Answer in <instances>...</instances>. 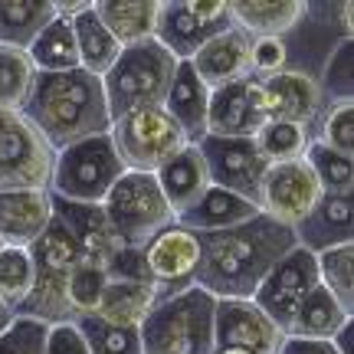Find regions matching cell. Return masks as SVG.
<instances>
[{
  "label": "cell",
  "instance_id": "50",
  "mask_svg": "<svg viewBox=\"0 0 354 354\" xmlns=\"http://www.w3.org/2000/svg\"><path fill=\"white\" fill-rule=\"evenodd\" d=\"M0 250H3V240H0Z\"/></svg>",
  "mask_w": 354,
  "mask_h": 354
},
{
  "label": "cell",
  "instance_id": "17",
  "mask_svg": "<svg viewBox=\"0 0 354 354\" xmlns=\"http://www.w3.org/2000/svg\"><path fill=\"white\" fill-rule=\"evenodd\" d=\"M53 220V194L37 187H0V240L30 250Z\"/></svg>",
  "mask_w": 354,
  "mask_h": 354
},
{
  "label": "cell",
  "instance_id": "31",
  "mask_svg": "<svg viewBox=\"0 0 354 354\" xmlns=\"http://www.w3.org/2000/svg\"><path fill=\"white\" fill-rule=\"evenodd\" d=\"M253 141L266 165H289V161H302L305 158L308 145H312V131L295 125V122L266 118L259 131L253 135Z\"/></svg>",
  "mask_w": 354,
  "mask_h": 354
},
{
  "label": "cell",
  "instance_id": "43",
  "mask_svg": "<svg viewBox=\"0 0 354 354\" xmlns=\"http://www.w3.org/2000/svg\"><path fill=\"white\" fill-rule=\"evenodd\" d=\"M105 276L118 279V282H141V286H151V272H148L145 253H141V250H135V246H122V250L109 259V266H105ZM151 289H154V286H151Z\"/></svg>",
  "mask_w": 354,
  "mask_h": 354
},
{
  "label": "cell",
  "instance_id": "12",
  "mask_svg": "<svg viewBox=\"0 0 354 354\" xmlns=\"http://www.w3.org/2000/svg\"><path fill=\"white\" fill-rule=\"evenodd\" d=\"M318 201H322V187H318L315 174L308 171V165L305 161H289V165L266 167L256 207H259L263 216L295 230L315 210Z\"/></svg>",
  "mask_w": 354,
  "mask_h": 354
},
{
  "label": "cell",
  "instance_id": "14",
  "mask_svg": "<svg viewBox=\"0 0 354 354\" xmlns=\"http://www.w3.org/2000/svg\"><path fill=\"white\" fill-rule=\"evenodd\" d=\"M256 105H259L263 118L295 122V125L308 128L312 138H315V128L325 115L318 82L305 73H295V69H286V73L269 79H256Z\"/></svg>",
  "mask_w": 354,
  "mask_h": 354
},
{
  "label": "cell",
  "instance_id": "22",
  "mask_svg": "<svg viewBox=\"0 0 354 354\" xmlns=\"http://www.w3.org/2000/svg\"><path fill=\"white\" fill-rule=\"evenodd\" d=\"M253 216H259V207H256L253 201H243L236 194L210 184V187L201 194V201L177 216V223L187 227L190 233H197V236H207V233H220V230L240 227V223L253 220Z\"/></svg>",
  "mask_w": 354,
  "mask_h": 354
},
{
  "label": "cell",
  "instance_id": "30",
  "mask_svg": "<svg viewBox=\"0 0 354 354\" xmlns=\"http://www.w3.org/2000/svg\"><path fill=\"white\" fill-rule=\"evenodd\" d=\"M30 63L37 73H73L79 69V50H76V33H73V24L69 17H56L37 39L33 46L26 50Z\"/></svg>",
  "mask_w": 354,
  "mask_h": 354
},
{
  "label": "cell",
  "instance_id": "25",
  "mask_svg": "<svg viewBox=\"0 0 354 354\" xmlns=\"http://www.w3.org/2000/svg\"><path fill=\"white\" fill-rule=\"evenodd\" d=\"M92 10L125 50V46H138L145 39H154L161 0H92Z\"/></svg>",
  "mask_w": 354,
  "mask_h": 354
},
{
  "label": "cell",
  "instance_id": "5",
  "mask_svg": "<svg viewBox=\"0 0 354 354\" xmlns=\"http://www.w3.org/2000/svg\"><path fill=\"white\" fill-rule=\"evenodd\" d=\"M122 174L125 165L115 151L112 135H95L56 151L50 194L73 203H105L109 190Z\"/></svg>",
  "mask_w": 354,
  "mask_h": 354
},
{
  "label": "cell",
  "instance_id": "37",
  "mask_svg": "<svg viewBox=\"0 0 354 354\" xmlns=\"http://www.w3.org/2000/svg\"><path fill=\"white\" fill-rule=\"evenodd\" d=\"M30 256H33V266L39 269H56V272H73L79 263H82V253L73 243V236L63 230L59 220H50V227L43 230L33 246H30Z\"/></svg>",
  "mask_w": 354,
  "mask_h": 354
},
{
  "label": "cell",
  "instance_id": "42",
  "mask_svg": "<svg viewBox=\"0 0 354 354\" xmlns=\"http://www.w3.org/2000/svg\"><path fill=\"white\" fill-rule=\"evenodd\" d=\"M289 69L286 43L272 37H253L250 43V79H269Z\"/></svg>",
  "mask_w": 354,
  "mask_h": 354
},
{
  "label": "cell",
  "instance_id": "32",
  "mask_svg": "<svg viewBox=\"0 0 354 354\" xmlns=\"http://www.w3.org/2000/svg\"><path fill=\"white\" fill-rule=\"evenodd\" d=\"M318 286L342 305L348 315H354V243L331 246L315 256Z\"/></svg>",
  "mask_w": 354,
  "mask_h": 354
},
{
  "label": "cell",
  "instance_id": "36",
  "mask_svg": "<svg viewBox=\"0 0 354 354\" xmlns=\"http://www.w3.org/2000/svg\"><path fill=\"white\" fill-rule=\"evenodd\" d=\"M33 76L37 69L26 53L0 46V109L3 112H20L26 92L33 86Z\"/></svg>",
  "mask_w": 354,
  "mask_h": 354
},
{
  "label": "cell",
  "instance_id": "4",
  "mask_svg": "<svg viewBox=\"0 0 354 354\" xmlns=\"http://www.w3.org/2000/svg\"><path fill=\"white\" fill-rule=\"evenodd\" d=\"M177 59L158 43L145 39L138 46H125L118 63L102 76V92L109 105V118L135 112V109H158L165 105L167 88L174 82Z\"/></svg>",
  "mask_w": 354,
  "mask_h": 354
},
{
  "label": "cell",
  "instance_id": "18",
  "mask_svg": "<svg viewBox=\"0 0 354 354\" xmlns=\"http://www.w3.org/2000/svg\"><path fill=\"white\" fill-rule=\"evenodd\" d=\"M266 118L256 105V79H240L210 92L207 135L214 138H253Z\"/></svg>",
  "mask_w": 354,
  "mask_h": 354
},
{
  "label": "cell",
  "instance_id": "16",
  "mask_svg": "<svg viewBox=\"0 0 354 354\" xmlns=\"http://www.w3.org/2000/svg\"><path fill=\"white\" fill-rule=\"evenodd\" d=\"M53 220L63 223V230L73 236L86 263H95L105 269L109 259L122 250L102 203H73L53 197Z\"/></svg>",
  "mask_w": 354,
  "mask_h": 354
},
{
  "label": "cell",
  "instance_id": "20",
  "mask_svg": "<svg viewBox=\"0 0 354 354\" xmlns=\"http://www.w3.org/2000/svg\"><path fill=\"white\" fill-rule=\"evenodd\" d=\"M295 243L315 256L354 243V201L348 194H322L315 210L295 227Z\"/></svg>",
  "mask_w": 354,
  "mask_h": 354
},
{
  "label": "cell",
  "instance_id": "46",
  "mask_svg": "<svg viewBox=\"0 0 354 354\" xmlns=\"http://www.w3.org/2000/svg\"><path fill=\"white\" fill-rule=\"evenodd\" d=\"M331 344H335V351L338 354H354V318L344 325L335 338H331Z\"/></svg>",
  "mask_w": 354,
  "mask_h": 354
},
{
  "label": "cell",
  "instance_id": "9",
  "mask_svg": "<svg viewBox=\"0 0 354 354\" xmlns=\"http://www.w3.org/2000/svg\"><path fill=\"white\" fill-rule=\"evenodd\" d=\"M148 272H151L154 299L165 302L174 299L180 292H187L197 286V272H201V236L190 233L180 223H171L161 230L158 236L141 246Z\"/></svg>",
  "mask_w": 354,
  "mask_h": 354
},
{
  "label": "cell",
  "instance_id": "41",
  "mask_svg": "<svg viewBox=\"0 0 354 354\" xmlns=\"http://www.w3.org/2000/svg\"><path fill=\"white\" fill-rule=\"evenodd\" d=\"M46 325L13 315L7 331H0V354H46Z\"/></svg>",
  "mask_w": 354,
  "mask_h": 354
},
{
  "label": "cell",
  "instance_id": "44",
  "mask_svg": "<svg viewBox=\"0 0 354 354\" xmlns=\"http://www.w3.org/2000/svg\"><path fill=\"white\" fill-rule=\"evenodd\" d=\"M46 354H88V344L82 338V331L76 328V322L53 325L46 331Z\"/></svg>",
  "mask_w": 354,
  "mask_h": 354
},
{
  "label": "cell",
  "instance_id": "10",
  "mask_svg": "<svg viewBox=\"0 0 354 354\" xmlns=\"http://www.w3.org/2000/svg\"><path fill=\"white\" fill-rule=\"evenodd\" d=\"M318 286V263L315 253H308L302 246H295L292 253H286L279 259L269 276L259 282L253 302L263 308L269 322L276 325L282 335L292 325L295 312L302 308V302L312 295V289Z\"/></svg>",
  "mask_w": 354,
  "mask_h": 354
},
{
  "label": "cell",
  "instance_id": "29",
  "mask_svg": "<svg viewBox=\"0 0 354 354\" xmlns=\"http://www.w3.org/2000/svg\"><path fill=\"white\" fill-rule=\"evenodd\" d=\"M354 315H348L342 305L331 299L328 292L322 289V286H315L312 289V295L302 302V308L295 312V318H292V325L286 328V335H292V338H315V342H331L338 331L351 322Z\"/></svg>",
  "mask_w": 354,
  "mask_h": 354
},
{
  "label": "cell",
  "instance_id": "7",
  "mask_svg": "<svg viewBox=\"0 0 354 354\" xmlns=\"http://www.w3.org/2000/svg\"><path fill=\"white\" fill-rule=\"evenodd\" d=\"M109 135H112L115 151L122 158L125 171H138V174L161 171L174 154L190 148L184 128L165 112V105L135 109V112L115 118Z\"/></svg>",
  "mask_w": 354,
  "mask_h": 354
},
{
  "label": "cell",
  "instance_id": "48",
  "mask_svg": "<svg viewBox=\"0 0 354 354\" xmlns=\"http://www.w3.org/2000/svg\"><path fill=\"white\" fill-rule=\"evenodd\" d=\"M13 112H3V109H0V135H3V128H7V118H10Z\"/></svg>",
  "mask_w": 354,
  "mask_h": 354
},
{
  "label": "cell",
  "instance_id": "2",
  "mask_svg": "<svg viewBox=\"0 0 354 354\" xmlns=\"http://www.w3.org/2000/svg\"><path fill=\"white\" fill-rule=\"evenodd\" d=\"M17 115L37 128L53 151L112 131L102 79L86 69L53 73V76L37 73Z\"/></svg>",
  "mask_w": 354,
  "mask_h": 354
},
{
  "label": "cell",
  "instance_id": "40",
  "mask_svg": "<svg viewBox=\"0 0 354 354\" xmlns=\"http://www.w3.org/2000/svg\"><path fill=\"white\" fill-rule=\"evenodd\" d=\"M105 282H109L105 269L95 263H86V259L69 272V305H73L76 318L95 315L102 292H105Z\"/></svg>",
  "mask_w": 354,
  "mask_h": 354
},
{
  "label": "cell",
  "instance_id": "26",
  "mask_svg": "<svg viewBox=\"0 0 354 354\" xmlns=\"http://www.w3.org/2000/svg\"><path fill=\"white\" fill-rule=\"evenodd\" d=\"M154 177H158L161 194L171 203L174 216H180L187 207H194L201 201L203 190L210 187V174H207V165H203V154L197 145H190L180 154H174L161 171H154Z\"/></svg>",
  "mask_w": 354,
  "mask_h": 354
},
{
  "label": "cell",
  "instance_id": "27",
  "mask_svg": "<svg viewBox=\"0 0 354 354\" xmlns=\"http://www.w3.org/2000/svg\"><path fill=\"white\" fill-rule=\"evenodd\" d=\"M56 17V0H0V46L26 53Z\"/></svg>",
  "mask_w": 354,
  "mask_h": 354
},
{
  "label": "cell",
  "instance_id": "19",
  "mask_svg": "<svg viewBox=\"0 0 354 354\" xmlns=\"http://www.w3.org/2000/svg\"><path fill=\"white\" fill-rule=\"evenodd\" d=\"M250 43H253V37L246 30L230 26L220 37L207 39L201 50L194 53L190 66L210 92L220 86H230V82L250 79Z\"/></svg>",
  "mask_w": 354,
  "mask_h": 354
},
{
  "label": "cell",
  "instance_id": "45",
  "mask_svg": "<svg viewBox=\"0 0 354 354\" xmlns=\"http://www.w3.org/2000/svg\"><path fill=\"white\" fill-rule=\"evenodd\" d=\"M276 354H338L331 342H315V338H292L286 335Z\"/></svg>",
  "mask_w": 354,
  "mask_h": 354
},
{
  "label": "cell",
  "instance_id": "34",
  "mask_svg": "<svg viewBox=\"0 0 354 354\" xmlns=\"http://www.w3.org/2000/svg\"><path fill=\"white\" fill-rule=\"evenodd\" d=\"M302 161L315 174L322 194H348V197L354 194V158H344V154L312 141Z\"/></svg>",
  "mask_w": 354,
  "mask_h": 354
},
{
  "label": "cell",
  "instance_id": "1",
  "mask_svg": "<svg viewBox=\"0 0 354 354\" xmlns=\"http://www.w3.org/2000/svg\"><path fill=\"white\" fill-rule=\"evenodd\" d=\"M295 246V230L263 214L233 230L207 233L201 236L197 286L214 299H253L269 269Z\"/></svg>",
  "mask_w": 354,
  "mask_h": 354
},
{
  "label": "cell",
  "instance_id": "23",
  "mask_svg": "<svg viewBox=\"0 0 354 354\" xmlns=\"http://www.w3.org/2000/svg\"><path fill=\"white\" fill-rule=\"evenodd\" d=\"M207 109H210V88L194 73L190 63H177L174 82L167 88L165 112L184 128L190 145H201L207 138Z\"/></svg>",
  "mask_w": 354,
  "mask_h": 354
},
{
  "label": "cell",
  "instance_id": "8",
  "mask_svg": "<svg viewBox=\"0 0 354 354\" xmlns=\"http://www.w3.org/2000/svg\"><path fill=\"white\" fill-rule=\"evenodd\" d=\"M230 26H236L230 0H161L154 39L177 63H190L207 39L220 37Z\"/></svg>",
  "mask_w": 354,
  "mask_h": 354
},
{
  "label": "cell",
  "instance_id": "47",
  "mask_svg": "<svg viewBox=\"0 0 354 354\" xmlns=\"http://www.w3.org/2000/svg\"><path fill=\"white\" fill-rule=\"evenodd\" d=\"M13 322V312L7 308V305H0V331H7V325Z\"/></svg>",
  "mask_w": 354,
  "mask_h": 354
},
{
  "label": "cell",
  "instance_id": "3",
  "mask_svg": "<svg viewBox=\"0 0 354 354\" xmlns=\"http://www.w3.org/2000/svg\"><path fill=\"white\" fill-rule=\"evenodd\" d=\"M214 312L216 299L201 286L154 302L138 328L141 354H214Z\"/></svg>",
  "mask_w": 354,
  "mask_h": 354
},
{
  "label": "cell",
  "instance_id": "35",
  "mask_svg": "<svg viewBox=\"0 0 354 354\" xmlns=\"http://www.w3.org/2000/svg\"><path fill=\"white\" fill-rule=\"evenodd\" d=\"M318 92H322V109L354 102V79H351V39H342L328 53L325 66L318 69Z\"/></svg>",
  "mask_w": 354,
  "mask_h": 354
},
{
  "label": "cell",
  "instance_id": "38",
  "mask_svg": "<svg viewBox=\"0 0 354 354\" xmlns=\"http://www.w3.org/2000/svg\"><path fill=\"white\" fill-rule=\"evenodd\" d=\"M76 328L88 344V354H141L138 328H118L95 315L76 318Z\"/></svg>",
  "mask_w": 354,
  "mask_h": 354
},
{
  "label": "cell",
  "instance_id": "49",
  "mask_svg": "<svg viewBox=\"0 0 354 354\" xmlns=\"http://www.w3.org/2000/svg\"><path fill=\"white\" fill-rule=\"evenodd\" d=\"M214 354H253V351H240V348H223V351H214Z\"/></svg>",
  "mask_w": 354,
  "mask_h": 354
},
{
  "label": "cell",
  "instance_id": "33",
  "mask_svg": "<svg viewBox=\"0 0 354 354\" xmlns=\"http://www.w3.org/2000/svg\"><path fill=\"white\" fill-rule=\"evenodd\" d=\"M33 276H37V266L30 250H20V246L0 250V305H7L13 315L20 312L24 299L33 289Z\"/></svg>",
  "mask_w": 354,
  "mask_h": 354
},
{
  "label": "cell",
  "instance_id": "24",
  "mask_svg": "<svg viewBox=\"0 0 354 354\" xmlns=\"http://www.w3.org/2000/svg\"><path fill=\"white\" fill-rule=\"evenodd\" d=\"M233 24L246 30L250 37H289L305 20L308 3L305 0H230Z\"/></svg>",
  "mask_w": 354,
  "mask_h": 354
},
{
  "label": "cell",
  "instance_id": "21",
  "mask_svg": "<svg viewBox=\"0 0 354 354\" xmlns=\"http://www.w3.org/2000/svg\"><path fill=\"white\" fill-rule=\"evenodd\" d=\"M59 3V0H56ZM59 13L69 17L73 24V33H76V50H79V69H86L92 76H105L118 56H122V46L118 39L102 26V20L92 10V0H79V3H59Z\"/></svg>",
  "mask_w": 354,
  "mask_h": 354
},
{
  "label": "cell",
  "instance_id": "28",
  "mask_svg": "<svg viewBox=\"0 0 354 354\" xmlns=\"http://www.w3.org/2000/svg\"><path fill=\"white\" fill-rule=\"evenodd\" d=\"M154 302L158 299H154L151 286L109 279L99 299V308H95V318L109 322V325H118V328H141V322L148 318Z\"/></svg>",
  "mask_w": 354,
  "mask_h": 354
},
{
  "label": "cell",
  "instance_id": "13",
  "mask_svg": "<svg viewBox=\"0 0 354 354\" xmlns=\"http://www.w3.org/2000/svg\"><path fill=\"white\" fill-rule=\"evenodd\" d=\"M214 187H223L243 201H259V184L266 174V161L253 138H207L197 145Z\"/></svg>",
  "mask_w": 354,
  "mask_h": 354
},
{
  "label": "cell",
  "instance_id": "11",
  "mask_svg": "<svg viewBox=\"0 0 354 354\" xmlns=\"http://www.w3.org/2000/svg\"><path fill=\"white\" fill-rule=\"evenodd\" d=\"M56 151L43 141L37 128L13 112L0 135V187L50 190Z\"/></svg>",
  "mask_w": 354,
  "mask_h": 354
},
{
  "label": "cell",
  "instance_id": "6",
  "mask_svg": "<svg viewBox=\"0 0 354 354\" xmlns=\"http://www.w3.org/2000/svg\"><path fill=\"white\" fill-rule=\"evenodd\" d=\"M105 214L112 223L115 236L122 246H135L141 250L145 243L158 236L161 230L177 223L171 203L161 194V184L154 174H138V171H125L115 180V187L105 197Z\"/></svg>",
  "mask_w": 354,
  "mask_h": 354
},
{
  "label": "cell",
  "instance_id": "15",
  "mask_svg": "<svg viewBox=\"0 0 354 354\" xmlns=\"http://www.w3.org/2000/svg\"><path fill=\"white\" fill-rule=\"evenodd\" d=\"M282 331L269 322L253 299H216L214 312V348H240L253 354H276L282 344Z\"/></svg>",
  "mask_w": 354,
  "mask_h": 354
},
{
  "label": "cell",
  "instance_id": "39",
  "mask_svg": "<svg viewBox=\"0 0 354 354\" xmlns=\"http://www.w3.org/2000/svg\"><path fill=\"white\" fill-rule=\"evenodd\" d=\"M312 141L344 154V158H354V102H342V105L325 109Z\"/></svg>",
  "mask_w": 354,
  "mask_h": 354
}]
</instances>
